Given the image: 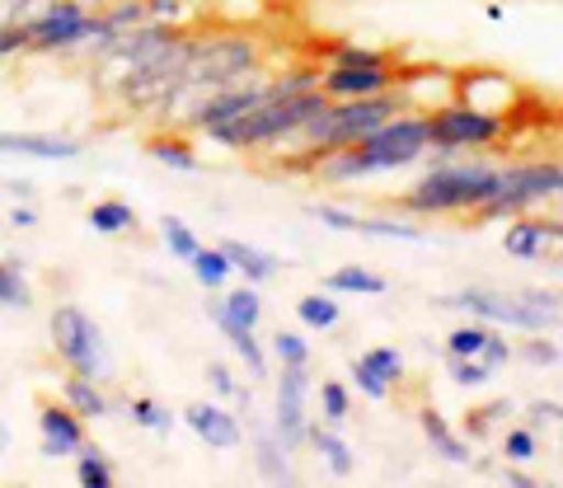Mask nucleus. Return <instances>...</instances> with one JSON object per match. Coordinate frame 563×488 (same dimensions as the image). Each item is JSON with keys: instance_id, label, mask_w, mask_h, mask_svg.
Segmentation results:
<instances>
[{"instance_id": "f257e3e1", "label": "nucleus", "mask_w": 563, "mask_h": 488, "mask_svg": "<svg viewBox=\"0 0 563 488\" xmlns=\"http://www.w3.org/2000/svg\"><path fill=\"white\" fill-rule=\"evenodd\" d=\"M493 188H498V165H488V160L455 165L446 155V160H437L409 193H404L399 212H409V217H461V212H474L484 198H493Z\"/></svg>"}, {"instance_id": "f03ea898", "label": "nucleus", "mask_w": 563, "mask_h": 488, "mask_svg": "<svg viewBox=\"0 0 563 488\" xmlns=\"http://www.w3.org/2000/svg\"><path fill=\"white\" fill-rule=\"evenodd\" d=\"M324 103H329V95H320V90H306V95H291V99L268 90V99H263L258 109H250L244 118L221 122V127H207V142L221 146V151H244V155L268 151L273 142H287V136L301 132Z\"/></svg>"}, {"instance_id": "7ed1b4c3", "label": "nucleus", "mask_w": 563, "mask_h": 488, "mask_svg": "<svg viewBox=\"0 0 563 488\" xmlns=\"http://www.w3.org/2000/svg\"><path fill=\"white\" fill-rule=\"evenodd\" d=\"M563 193V165L559 160H526V165H498V188L474 212L479 221H512L540 202H559Z\"/></svg>"}, {"instance_id": "20e7f679", "label": "nucleus", "mask_w": 563, "mask_h": 488, "mask_svg": "<svg viewBox=\"0 0 563 488\" xmlns=\"http://www.w3.org/2000/svg\"><path fill=\"white\" fill-rule=\"evenodd\" d=\"M503 136H507V118L479 113L461 99H451L428 113V151H437L442 160L446 155H461V151H488V146H498Z\"/></svg>"}, {"instance_id": "39448f33", "label": "nucleus", "mask_w": 563, "mask_h": 488, "mask_svg": "<svg viewBox=\"0 0 563 488\" xmlns=\"http://www.w3.org/2000/svg\"><path fill=\"white\" fill-rule=\"evenodd\" d=\"M52 347L66 362L70 376H90V380H109L113 362H109V343H103V329L85 315L80 306H57L52 310Z\"/></svg>"}, {"instance_id": "423d86ee", "label": "nucleus", "mask_w": 563, "mask_h": 488, "mask_svg": "<svg viewBox=\"0 0 563 488\" xmlns=\"http://www.w3.org/2000/svg\"><path fill=\"white\" fill-rule=\"evenodd\" d=\"M437 306L465 310V315L479 320V324L526 329V334H544V329L559 324L550 310H540L536 301H526L521 291H493V287H470V291H455V296H437Z\"/></svg>"}, {"instance_id": "0eeeda50", "label": "nucleus", "mask_w": 563, "mask_h": 488, "mask_svg": "<svg viewBox=\"0 0 563 488\" xmlns=\"http://www.w3.org/2000/svg\"><path fill=\"white\" fill-rule=\"evenodd\" d=\"M85 20H90V10L80 0H47L33 20H20V24H24L29 52H76L85 47Z\"/></svg>"}, {"instance_id": "6e6552de", "label": "nucleus", "mask_w": 563, "mask_h": 488, "mask_svg": "<svg viewBox=\"0 0 563 488\" xmlns=\"http://www.w3.org/2000/svg\"><path fill=\"white\" fill-rule=\"evenodd\" d=\"M306 399H310V366H282L277 371V399H273V432L282 446H306Z\"/></svg>"}, {"instance_id": "1a4fd4ad", "label": "nucleus", "mask_w": 563, "mask_h": 488, "mask_svg": "<svg viewBox=\"0 0 563 488\" xmlns=\"http://www.w3.org/2000/svg\"><path fill=\"white\" fill-rule=\"evenodd\" d=\"M455 99L479 113L507 118L521 103V85L503 71H455Z\"/></svg>"}, {"instance_id": "9d476101", "label": "nucleus", "mask_w": 563, "mask_h": 488, "mask_svg": "<svg viewBox=\"0 0 563 488\" xmlns=\"http://www.w3.org/2000/svg\"><path fill=\"white\" fill-rule=\"evenodd\" d=\"M399 85L395 66H329L320 71V95L329 99H366V95H385Z\"/></svg>"}, {"instance_id": "9b49d317", "label": "nucleus", "mask_w": 563, "mask_h": 488, "mask_svg": "<svg viewBox=\"0 0 563 488\" xmlns=\"http://www.w3.org/2000/svg\"><path fill=\"white\" fill-rule=\"evenodd\" d=\"M38 432H43V456L47 461H70L85 442H90L85 437V418L70 413L66 404H47L38 413Z\"/></svg>"}, {"instance_id": "f8f14e48", "label": "nucleus", "mask_w": 563, "mask_h": 488, "mask_svg": "<svg viewBox=\"0 0 563 488\" xmlns=\"http://www.w3.org/2000/svg\"><path fill=\"white\" fill-rule=\"evenodd\" d=\"M184 423H188V432H198V437L207 446H217V451H235L244 442V423L221 404H202L198 399V404L184 409Z\"/></svg>"}, {"instance_id": "ddd939ff", "label": "nucleus", "mask_w": 563, "mask_h": 488, "mask_svg": "<svg viewBox=\"0 0 563 488\" xmlns=\"http://www.w3.org/2000/svg\"><path fill=\"white\" fill-rule=\"evenodd\" d=\"M559 244V217L550 221H536V217H512V225L503 231V249L521 258V264H536V258H544V249H554Z\"/></svg>"}, {"instance_id": "4468645a", "label": "nucleus", "mask_w": 563, "mask_h": 488, "mask_svg": "<svg viewBox=\"0 0 563 488\" xmlns=\"http://www.w3.org/2000/svg\"><path fill=\"white\" fill-rule=\"evenodd\" d=\"M399 99H404V109H413V113H432V109H442V103L455 99V71H413V76H404L399 85Z\"/></svg>"}, {"instance_id": "2eb2a0df", "label": "nucleus", "mask_w": 563, "mask_h": 488, "mask_svg": "<svg viewBox=\"0 0 563 488\" xmlns=\"http://www.w3.org/2000/svg\"><path fill=\"white\" fill-rule=\"evenodd\" d=\"M0 155H29V160H80L85 146L70 136L47 132H0Z\"/></svg>"}, {"instance_id": "dca6fc26", "label": "nucleus", "mask_w": 563, "mask_h": 488, "mask_svg": "<svg viewBox=\"0 0 563 488\" xmlns=\"http://www.w3.org/2000/svg\"><path fill=\"white\" fill-rule=\"evenodd\" d=\"M306 446L324 461V469L333 479H352V475H357V456H352V446L339 437V432H329V428L314 423V428H306Z\"/></svg>"}, {"instance_id": "f3484780", "label": "nucleus", "mask_w": 563, "mask_h": 488, "mask_svg": "<svg viewBox=\"0 0 563 488\" xmlns=\"http://www.w3.org/2000/svg\"><path fill=\"white\" fill-rule=\"evenodd\" d=\"M207 315L217 320V329L225 334V343L235 347V357H244V366H250V376H258V380L268 376V353H263V343H258L254 329H244V324H235V320H225V315H221V310L211 306V301H207Z\"/></svg>"}, {"instance_id": "a211bd4d", "label": "nucleus", "mask_w": 563, "mask_h": 488, "mask_svg": "<svg viewBox=\"0 0 563 488\" xmlns=\"http://www.w3.org/2000/svg\"><path fill=\"white\" fill-rule=\"evenodd\" d=\"M221 254L231 258V268L244 277V282H273V277L282 273V264L273 254H263L258 244H244V240H221Z\"/></svg>"}, {"instance_id": "6ab92c4d", "label": "nucleus", "mask_w": 563, "mask_h": 488, "mask_svg": "<svg viewBox=\"0 0 563 488\" xmlns=\"http://www.w3.org/2000/svg\"><path fill=\"white\" fill-rule=\"evenodd\" d=\"M418 423H422V437H428V446H432V451H437V456H442L446 465H470V461H474L470 442H465V437H455L451 423H446V418L437 413V409H422Z\"/></svg>"}, {"instance_id": "aec40b11", "label": "nucleus", "mask_w": 563, "mask_h": 488, "mask_svg": "<svg viewBox=\"0 0 563 488\" xmlns=\"http://www.w3.org/2000/svg\"><path fill=\"white\" fill-rule=\"evenodd\" d=\"M254 465H258V479H268V484H296V469L287 461V446L277 442L273 428H258L254 432Z\"/></svg>"}, {"instance_id": "412c9836", "label": "nucleus", "mask_w": 563, "mask_h": 488, "mask_svg": "<svg viewBox=\"0 0 563 488\" xmlns=\"http://www.w3.org/2000/svg\"><path fill=\"white\" fill-rule=\"evenodd\" d=\"M62 404L80 418H103L113 409V399L103 395V380H90V376H70L62 386Z\"/></svg>"}, {"instance_id": "4be33fe9", "label": "nucleus", "mask_w": 563, "mask_h": 488, "mask_svg": "<svg viewBox=\"0 0 563 488\" xmlns=\"http://www.w3.org/2000/svg\"><path fill=\"white\" fill-rule=\"evenodd\" d=\"M211 306H217L225 320L244 324V329H258V320H263V296H258V287H254V282L231 287L225 296H211Z\"/></svg>"}, {"instance_id": "5701e85b", "label": "nucleus", "mask_w": 563, "mask_h": 488, "mask_svg": "<svg viewBox=\"0 0 563 488\" xmlns=\"http://www.w3.org/2000/svg\"><path fill=\"white\" fill-rule=\"evenodd\" d=\"M85 221H90L99 235H132L136 225H141L136 207H132V202H122V198H103V202H95L90 212H85Z\"/></svg>"}, {"instance_id": "b1692460", "label": "nucleus", "mask_w": 563, "mask_h": 488, "mask_svg": "<svg viewBox=\"0 0 563 488\" xmlns=\"http://www.w3.org/2000/svg\"><path fill=\"white\" fill-rule=\"evenodd\" d=\"M188 268H192V277H198V282H202L207 291H221V287L235 277L231 258L221 254V244H198V254L188 258Z\"/></svg>"}, {"instance_id": "393cba45", "label": "nucleus", "mask_w": 563, "mask_h": 488, "mask_svg": "<svg viewBox=\"0 0 563 488\" xmlns=\"http://www.w3.org/2000/svg\"><path fill=\"white\" fill-rule=\"evenodd\" d=\"M320 62H329V66H395V52L366 47V43H324Z\"/></svg>"}, {"instance_id": "a878e982", "label": "nucleus", "mask_w": 563, "mask_h": 488, "mask_svg": "<svg viewBox=\"0 0 563 488\" xmlns=\"http://www.w3.org/2000/svg\"><path fill=\"white\" fill-rule=\"evenodd\" d=\"M324 291H357V296H385L390 291V282H385L380 273H372V268H357V264H347V268H333L329 277H324Z\"/></svg>"}, {"instance_id": "bb28decb", "label": "nucleus", "mask_w": 563, "mask_h": 488, "mask_svg": "<svg viewBox=\"0 0 563 488\" xmlns=\"http://www.w3.org/2000/svg\"><path fill=\"white\" fill-rule=\"evenodd\" d=\"M70 461H76V484H80V488H113V484H118L113 461L103 456L99 446H90V442H85Z\"/></svg>"}, {"instance_id": "cd10ccee", "label": "nucleus", "mask_w": 563, "mask_h": 488, "mask_svg": "<svg viewBox=\"0 0 563 488\" xmlns=\"http://www.w3.org/2000/svg\"><path fill=\"white\" fill-rule=\"evenodd\" d=\"M33 306V287L24 282V264L20 258H0V310H29Z\"/></svg>"}, {"instance_id": "c85d7f7f", "label": "nucleus", "mask_w": 563, "mask_h": 488, "mask_svg": "<svg viewBox=\"0 0 563 488\" xmlns=\"http://www.w3.org/2000/svg\"><path fill=\"white\" fill-rule=\"evenodd\" d=\"M146 151H151V160H161V165H169V169H179V174H198V151H192L184 136H151L146 142Z\"/></svg>"}, {"instance_id": "c756f323", "label": "nucleus", "mask_w": 563, "mask_h": 488, "mask_svg": "<svg viewBox=\"0 0 563 488\" xmlns=\"http://www.w3.org/2000/svg\"><path fill=\"white\" fill-rule=\"evenodd\" d=\"M296 320H301L306 329H333L343 315H339V301H333V291H310V296H301L296 301Z\"/></svg>"}, {"instance_id": "7c9ffc66", "label": "nucleus", "mask_w": 563, "mask_h": 488, "mask_svg": "<svg viewBox=\"0 0 563 488\" xmlns=\"http://www.w3.org/2000/svg\"><path fill=\"white\" fill-rule=\"evenodd\" d=\"M507 413H512L507 399H493V404H484V409H470L465 413V442H488L493 432H498V423H507Z\"/></svg>"}, {"instance_id": "2f4dec72", "label": "nucleus", "mask_w": 563, "mask_h": 488, "mask_svg": "<svg viewBox=\"0 0 563 488\" xmlns=\"http://www.w3.org/2000/svg\"><path fill=\"white\" fill-rule=\"evenodd\" d=\"M128 418H132L141 432H155V437H165V432H174V423H179V418H174L165 404H155L151 395L132 399V404H128Z\"/></svg>"}, {"instance_id": "473e14b6", "label": "nucleus", "mask_w": 563, "mask_h": 488, "mask_svg": "<svg viewBox=\"0 0 563 488\" xmlns=\"http://www.w3.org/2000/svg\"><path fill=\"white\" fill-rule=\"evenodd\" d=\"M161 235H165V249L174 254V258H184V264H188V258L192 254H198V235H192V225L184 221V217H161Z\"/></svg>"}, {"instance_id": "72a5a7b5", "label": "nucleus", "mask_w": 563, "mask_h": 488, "mask_svg": "<svg viewBox=\"0 0 563 488\" xmlns=\"http://www.w3.org/2000/svg\"><path fill=\"white\" fill-rule=\"evenodd\" d=\"M320 413H324V423H329V428L347 423V413H352V395H347L343 380H320Z\"/></svg>"}, {"instance_id": "f704fd0d", "label": "nucleus", "mask_w": 563, "mask_h": 488, "mask_svg": "<svg viewBox=\"0 0 563 488\" xmlns=\"http://www.w3.org/2000/svg\"><path fill=\"white\" fill-rule=\"evenodd\" d=\"M362 362L372 366V371L385 380V386H399L404 371H409V362H404L399 347H372V353H362Z\"/></svg>"}, {"instance_id": "c9c22d12", "label": "nucleus", "mask_w": 563, "mask_h": 488, "mask_svg": "<svg viewBox=\"0 0 563 488\" xmlns=\"http://www.w3.org/2000/svg\"><path fill=\"white\" fill-rule=\"evenodd\" d=\"M446 376L461 390H479V386H488V380H493V371L479 357H451V353H446Z\"/></svg>"}, {"instance_id": "e433bc0d", "label": "nucleus", "mask_w": 563, "mask_h": 488, "mask_svg": "<svg viewBox=\"0 0 563 488\" xmlns=\"http://www.w3.org/2000/svg\"><path fill=\"white\" fill-rule=\"evenodd\" d=\"M362 235H376V240H422L418 221H404V217H362Z\"/></svg>"}, {"instance_id": "4c0bfd02", "label": "nucleus", "mask_w": 563, "mask_h": 488, "mask_svg": "<svg viewBox=\"0 0 563 488\" xmlns=\"http://www.w3.org/2000/svg\"><path fill=\"white\" fill-rule=\"evenodd\" d=\"M484 334H488V324H479V320H470V324H455L451 334H446V353H451V357H479Z\"/></svg>"}, {"instance_id": "58836bf2", "label": "nucleus", "mask_w": 563, "mask_h": 488, "mask_svg": "<svg viewBox=\"0 0 563 488\" xmlns=\"http://www.w3.org/2000/svg\"><path fill=\"white\" fill-rule=\"evenodd\" d=\"M268 90L291 99V95H306V90H320V66H296V71H282L277 80H268Z\"/></svg>"}, {"instance_id": "ea45409f", "label": "nucleus", "mask_w": 563, "mask_h": 488, "mask_svg": "<svg viewBox=\"0 0 563 488\" xmlns=\"http://www.w3.org/2000/svg\"><path fill=\"white\" fill-rule=\"evenodd\" d=\"M103 20L113 24V33H128L136 24H146L151 14H146V0H109V5H103Z\"/></svg>"}, {"instance_id": "a19ab883", "label": "nucleus", "mask_w": 563, "mask_h": 488, "mask_svg": "<svg viewBox=\"0 0 563 488\" xmlns=\"http://www.w3.org/2000/svg\"><path fill=\"white\" fill-rule=\"evenodd\" d=\"M503 456L507 461H536L540 456V437H536V428H507L503 432Z\"/></svg>"}, {"instance_id": "79ce46f5", "label": "nucleus", "mask_w": 563, "mask_h": 488, "mask_svg": "<svg viewBox=\"0 0 563 488\" xmlns=\"http://www.w3.org/2000/svg\"><path fill=\"white\" fill-rule=\"evenodd\" d=\"M273 353L282 357V366H310V343H306V334H296V329H282L273 339Z\"/></svg>"}, {"instance_id": "37998d69", "label": "nucleus", "mask_w": 563, "mask_h": 488, "mask_svg": "<svg viewBox=\"0 0 563 488\" xmlns=\"http://www.w3.org/2000/svg\"><path fill=\"white\" fill-rule=\"evenodd\" d=\"M347 376H352V386H357L366 399H376V404H385V399H390V386H385V380L372 371V366H366L362 357H352V366H347Z\"/></svg>"}, {"instance_id": "c03bdc74", "label": "nucleus", "mask_w": 563, "mask_h": 488, "mask_svg": "<svg viewBox=\"0 0 563 488\" xmlns=\"http://www.w3.org/2000/svg\"><path fill=\"white\" fill-rule=\"evenodd\" d=\"M521 357L526 362H531V366H540V371H554V366H559V339H544V334H531V343H526L521 347Z\"/></svg>"}, {"instance_id": "a18cd8bd", "label": "nucleus", "mask_w": 563, "mask_h": 488, "mask_svg": "<svg viewBox=\"0 0 563 488\" xmlns=\"http://www.w3.org/2000/svg\"><path fill=\"white\" fill-rule=\"evenodd\" d=\"M512 357H517V347L507 343L503 334H493V329H488V334H484V347H479V362L488 366V371H503V366L512 362Z\"/></svg>"}, {"instance_id": "49530a36", "label": "nucleus", "mask_w": 563, "mask_h": 488, "mask_svg": "<svg viewBox=\"0 0 563 488\" xmlns=\"http://www.w3.org/2000/svg\"><path fill=\"white\" fill-rule=\"evenodd\" d=\"M310 217L329 225V231H352V235H362V217L357 212H339V207H310Z\"/></svg>"}, {"instance_id": "de8ad7c7", "label": "nucleus", "mask_w": 563, "mask_h": 488, "mask_svg": "<svg viewBox=\"0 0 563 488\" xmlns=\"http://www.w3.org/2000/svg\"><path fill=\"white\" fill-rule=\"evenodd\" d=\"M207 386L217 390L221 399H240V380H235V371L225 362H207Z\"/></svg>"}, {"instance_id": "09e8293b", "label": "nucleus", "mask_w": 563, "mask_h": 488, "mask_svg": "<svg viewBox=\"0 0 563 488\" xmlns=\"http://www.w3.org/2000/svg\"><path fill=\"white\" fill-rule=\"evenodd\" d=\"M20 52H29V38H24V24H20V20H5V24H0V62L20 57Z\"/></svg>"}, {"instance_id": "8fccbe9b", "label": "nucleus", "mask_w": 563, "mask_h": 488, "mask_svg": "<svg viewBox=\"0 0 563 488\" xmlns=\"http://www.w3.org/2000/svg\"><path fill=\"white\" fill-rule=\"evenodd\" d=\"M526 413H531V423H536V432L540 428H559L563 423V409H559V399H531V404H526Z\"/></svg>"}, {"instance_id": "3c124183", "label": "nucleus", "mask_w": 563, "mask_h": 488, "mask_svg": "<svg viewBox=\"0 0 563 488\" xmlns=\"http://www.w3.org/2000/svg\"><path fill=\"white\" fill-rule=\"evenodd\" d=\"M146 14H151V20H161V24H179L184 5H179V0H146Z\"/></svg>"}, {"instance_id": "603ef678", "label": "nucleus", "mask_w": 563, "mask_h": 488, "mask_svg": "<svg viewBox=\"0 0 563 488\" xmlns=\"http://www.w3.org/2000/svg\"><path fill=\"white\" fill-rule=\"evenodd\" d=\"M10 225L14 231H33V225H38V212H33V207H10Z\"/></svg>"}, {"instance_id": "864d4df0", "label": "nucleus", "mask_w": 563, "mask_h": 488, "mask_svg": "<svg viewBox=\"0 0 563 488\" xmlns=\"http://www.w3.org/2000/svg\"><path fill=\"white\" fill-rule=\"evenodd\" d=\"M503 484H512V488H536L540 479H531V475H521V469H503Z\"/></svg>"}, {"instance_id": "5fc2aeb1", "label": "nucleus", "mask_w": 563, "mask_h": 488, "mask_svg": "<svg viewBox=\"0 0 563 488\" xmlns=\"http://www.w3.org/2000/svg\"><path fill=\"white\" fill-rule=\"evenodd\" d=\"M5 188H10V193H14V198H33V184H20V179H10Z\"/></svg>"}, {"instance_id": "6e6d98bb", "label": "nucleus", "mask_w": 563, "mask_h": 488, "mask_svg": "<svg viewBox=\"0 0 563 488\" xmlns=\"http://www.w3.org/2000/svg\"><path fill=\"white\" fill-rule=\"evenodd\" d=\"M10 442H14V437H10V428L0 423V456H5V451H10Z\"/></svg>"}, {"instance_id": "4d7b16f0", "label": "nucleus", "mask_w": 563, "mask_h": 488, "mask_svg": "<svg viewBox=\"0 0 563 488\" xmlns=\"http://www.w3.org/2000/svg\"><path fill=\"white\" fill-rule=\"evenodd\" d=\"M80 5H85V10H103V5H109V0H80Z\"/></svg>"}]
</instances>
